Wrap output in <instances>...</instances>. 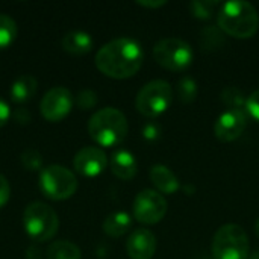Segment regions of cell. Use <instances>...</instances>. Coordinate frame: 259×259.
Masks as SVG:
<instances>
[{"instance_id":"obj_1","label":"cell","mask_w":259,"mask_h":259,"mask_svg":"<svg viewBox=\"0 0 259 259\" xmlns=\"http://www.w3.org/2000/svg\"><path fill=\"white\" fill-rule=\"evenodd\" d=\"M144 52L141 44L129 36L115 38L99 49L96 67L112 79H127L138 73L143 65Z\"/></svg>"},{"instance_id":"obj_2","label":"cell","mask_w":259,"mask_h":259,"mask_svg":"<svg viewBox=\"0 0 259 259\" xmlns=\"http://www.w3.org/2000/svg\"><path fill=\"white\" fill-rule=\"evenodd\" d=\"M219 27L223 33L246 39L252 38L259 29V14L250 2L232 0L223 3L219 11Z\"/></svg>"},{"instance_id":"obj_3","label":"cell","mask_w":259,"mask_h":259,"mask_svg":"<svg viewBox=\"0 0 259 259\" xmlns=\"http://www.w3.org/2000/svg\"><path fill=\"white\" fill-rule=\"evenodd\" d=\"M127 118L117 108L99 109L88 121V134L96 144L103 147L118 146L127 135Z\"/></svg>"},{"instance_id":"obj_4","label":"cell","mask_w":259,"mask_h":259,"mask_svg":"<svg viewBox=\"0 0 259 259\" xmlns=\"http://www.w3.org/2000/svg\"><path fill=\"white\" fill-rule=\"evenodd\" d=\"M23 228L35 243L52 240L59 229L56 212L42 202H32L23 211Z\"/></svg>"},{"instance_id":"obj_5","label":"cell","mask_w":259,"mask_h":259,"mask_svg":"<svg viewBox=\"0 0 259 259\" xmlns=\"http://www.w3.org/2000/svg\"><path fill=\"white\" fill-rule=\"evenodd\" d=\"M173 102V88L167 80L155 79L147 82L137 94L135 108L147 118L164 114Z\"/></svg>"},{"instance_id":"obj_6","label":"cell","mask_w":259,"mask_h":259,"mask_svg":"<svg viewBox=\"0 0 259 259\" xmlns=\"http://www.w3.org/2000/svg\"><path fill=\"white\" fill-rule=\"evenodd\" d=\"M212 255L215 259L249 258V237L240 225H223L214 235Z\"/></svg>"},{"instance_id":"obj_7","label":"cell","mask_w":259,"mask_h":259,"mask_svg":"<svg viewBox=\"0 0 259 259\" xmlns=\"http://www.w3.org/2000/svg\"><path fill=\"white\" fill-rule=\"evenodd\" d=\"M39 188L50 200H67L77 190V179L64 165L52 164L39 173Z\"/></svg>"},{"instance_id":"obj_8","label":"cell","mask_w":259,"mask_h":259,"mask_svg":"<svg viewBox=\"0 0 259 259\" xmlns=\"http://www.w3.org/2000/svg\"><path fill=\"white\" fill-rule=\"evenodd\" d=\"M155 61L170 71L187 70L194 58L191 46L181 38H164L153 47Z\"/></svg>"},{"instance_id":"obj_9","label":"cell","mask_w":259,"mask_h":259,"mask_svg":"<svg viewBox=\"0 0 259 259\" xmlns=\"http://www.w3.org/2000/svg\"><path fill=\"white\" fill-rule=\"evenodd\" d=\"M167 214L165 197L155 190H143L134 200V217L143 225H156Z\"/></svg>"},{"instance_id":"obj_10","label":"cell","mask_w":259,"mask_h":259,"mask_svg":"<svg viewBox=\"0 0 259 259\" xmlns=\"http://www.w3.org/2000/svg\"><path fill=\"white\" fill-rule=\"evenodd\" d=\"M73 106V94L65 87H53L50 88L39 103L41 115L47 121H61L65 118Z\"/></svg>"},{"instance_id":"obj_11","label":"cell","mask_w":259,"mask_h":259,"mask_svg":"<svg viewBox=\"0 0 259 259\" xmlns=\"http://www.w3.org/2000/svg\"><path fill=\"white\" fill-rule=\"evenodd\" d=\"M247 126V115L243 109H228L215 121V137L222 143L238 140Z\"/></svg>"},{"instance_id":"obj_12","label":"cell","mask_w":259,"mask_h":259,"mask_svg":"<svg viewBox=\"0 0 259 259\" xmlns=\"http://www.w3.org/2000/svg\"><path fill=\"white\" fill-rule=\"evenodd\" d=\"M108 165L106 153L96 146L82 147L73 159L74 170L85 178H96L103 173Z\"/></svg>"},{"instance_id":"obj_13","label":"cell","mask_w":259,"mask_h":259,"mask_svg":"<svg viewBox=\"0 0 259 259\" xmlns=\"http://www.w3.org/2000/svg\"><path fill=\"white\" fill-rule=\"evenodd\" d=\"M126 252L131 259H152L156 252V237L149 229L140 228L129 235Z\"/></svg>"},{"instance_id":"obj_14","label":"cell","mask_w":259,"mask_h":259,"mask_svg":"<svg viewBox=\"0 0 259 259\" xmlns=\"http://www.w3.org/2000/svg\"><path fill=\"white\" fill-rule=\"evenodd\" d=\"M109 165H111L112 175L121 181L134 179L138 171V164H137L135 156L129 150H124V149L114 152V155L111 156Z\"/></svg>"},{"instance_id":"obj_15","label":"cell","mask_w":259,"mask_h":259,"mask_svg":"<svg viewBox=\"0 0 259 259\" xmlns=\"http://www.w3.org/2000/svg\"><path fill=\"white\" fill-rule=\"evenodd\" d=\"M153 185L156 187V190L159 193H164V194H173L179 190L181 184H179V179L175 176V173L162 165V164H156L150 168V173H149Z\"/></svg>"},{"instance_id":"obj_16","label":"cell","mask_w":259,"mask_h":259,"mask_svg":"<svg viewBox=\"0 0 259 259\" xmlns=\"http://www.w3.org/2000/svg\"><path fill=\"white\" fill-rule=\"evenodd\" d=\"M61 46L65 52L71 55H85L93 49V38L88 32L71 30L62 36Z\"/></svg>"},{"instance_id":"obj_17","label":"cell","mask_w":259,"mask_h":259,"mask_svg":"<svg viewBox=\"0 0 259 259\" xmlns=\"http://www.w3.org/2000/svg\"><path fill=\"white\" fill-rule=\"evenodd\" d=\"M36 79L32 74H21L14 80V83L9 88L11 100L15 103H24L30 100L36 93Z\"/></svg>"},{"instance_id":"obj_18","label":"cell","mask_w":259,"mask_h":259,"mask_svg":"<svg viewBox=\"0 0 259 259\" xmlns=\"http://www.w3.org/2000/svg\"><path fill=\"white\" fill-rule=\"evenodd\" d=\"M132 226V219L124 211H117L109 214L103 222V232L112 238L123 237Z\"/></svg>"},{"instance_id":"obj_19","label":"cell","mask_w":259,"mask_h":259,"mask_svg":"<svg viewBox=\"0 0 259 259\" xmlns=\"http://www.w3.org/2000/svg\"><path fill=\"white\" fill-rule=\"evenodd\" d=\"M46 256L47 259H82V253L74 243L61 240L49 244Z\"/></svg>"},{"instance_id":"obj_20","label":"cell","mask_w":259,"mask_h":259,"mask_svg":"<svg viewBox=\"0 0 259 259\" xmlns=\"http://www.w3.org/2000/svg\"><path fill=\"white\" fill-rule=\"evenodd\" d=\"M18 27L15 20L8 14H0V50L8 49L17 38Z\"/></svg>"},{"instance_id":"obj_21","label":"cell","mask_w":259,"mask_h":259,"mask_svg":"<svg viewBox=\"0 0 259 259\" xmlns=\"http://www.w3.org/2000/svg\"><path fill=\"white\" fill-rule=\"evenodd\" d=\"M21 164L27 171H38V170H42L44 159L38 149L27 147L21 153Z\"/></svg>"},{"instance_id":"obj_22","label":"cell","mask_w":259,"mask_h":259,"mask_svg":"<svg viewBox=\"0 0 259 259\" xmlns=\"http://www.w3.org/2000/svg\"><path fill=\"white\" fill-rule=\"evenodd\" d=\"M178 96L184 103H191L197 96V83L191 77H184L178 85Z\"/></svg>"},{"instance_id":"obj_23","label":"cell","mask_w":259,"mask_h":259,"mask_svg":"<svg viewBox=\"0 0 259 259\" xmlns=\"http://www.w3.org/2000/svg\"><path fill=\"white\" fill-rule=\"evenodd\" d=\"M217 6V2H211V0H194L191 3V12L194 17L200 18V20H208L212 17L214 9Z\"/></svg>"},{"instance_id":"obj_24","label":"cell","mask_w":259,"mask_h":259,"mask_svg":"<svg viewBox=\"0 0 259 259\" xmlns=\"http://www.w3.org/2000/svg\"><path fill=\"white\" fill-rule=\"evenodd\" d=\"M223 35L215 27H206L202 32V47L205 50H215L223 44Z\"/></svg>"},{"instance_id":"obj_25","label":"cell","mask_w":259,"mask_h":259,"mask_svg":"<svg viewBox=\"0 0 259 259\" xmlns=\"http://www.w3.org/2000/svg\"><path fill=\"white\" fill-rule=\"evenodd\" d=\"M222 99L223 102L229 106V109H241L243 103L246 105L244 96L241 94V91L235 87H229L222 93Z\"/></svg>"},{"instance_id":"obj_26","label":"cell","mask_w":259,"mask_h":259,"mask_svg":"<svg viewBox=\"0 0 259 259\" xmlns=\"http://www.w3.org/2000/svg\"><path fill=\"white\" fill-rule=\"evenodd\" d=\"M76 103L80 109H91L97 103V94L93 90H82L76 97Z\"/></svg>"},{"instance_id":"obj_27","label":"cell","mask_w":259,"mask_h":259,"mask_svg":"<svg viewBox=\"0 0 259 259\" xmlns=\"http://www.w3.org/2000/svg\"><path fill=\"white\" fill-rule=\"evenodd\" d=\"M246 111L247 114L253 118L259 121V90L253 91L247 99H246Z\"/></svg>"},{"instance_id":"obj_28","label":"cell","mask_w":259,"mask_h":259,"mask_svg":"<svg viewBox=\"0 0 259 259\" xmlns=\"http://www.w3.org/2000/svg\"><path fill=\"white\" fill-rule=\"evenodd\" d=\"M11 199V185L8 182V179L0 175V209L9 202Z\"/></svg>"},{"instance_id":"obj_29","label":"cell","mask_w":259,"mask_h":259,"mask_svg":"<svg viewBox=\"0 0 259 259\" xmlns=\"http://www.w3.org/2000/svg\"><path fill=\"white\" fill-rule=\"evenodd\" d=\"M9 117H11V108L3 99H0V127H3L8 123Z\"/></svg>"},{"instance_id":"obj_30","label":"cell","mask_w":259,"mask_h":259,"mask_svg":"<svg viewBox=\"0 0 259 259\" xmlns=\"http://www.w3.org/2000/svg\"><path fill=\"white\" fill-rule=\"evenodd\" d=\"M137 5H140V6H144V8H149V9H158V8H162V6H165L167 5V2L165 0H158V2H147V0H140V2H137Z\"/></svg>"},{"instance_id":"obj_31","label":"cell","mask_w":259,"mask_h":259,"mask_svg":"<svg viewBox=\"0 0 259 259\" xmlns=\"http://www.w3.org/2000/svg\"><path fill=\"white\" fill-rule=\"evenodd\" d=\"M14 118L17 123H27L30 120V114L27 112V109H17L14 114Z\"/></svg>"},{"instance_id":"obj_32","label":"cell","mask_w":259,"mask_h":259,"mask_svg":"<svg viewBox=\"0 0 259 259\" xmlns=\"http://www.w3.org/2000/svg\"><path fill=\"white\" fill-rule=\"evenodd\" d=\"M247 259H259V250L253 252L252 255H249V258H247Z\"/></svg>"},{"instance_id":"obj_33","label":"cell","mask_w":259,"mask_h":259,"mask_svg":"<svg viewBox=\"0 0 259 259\" xmlns=\"http://www.w3.org/2000/svg\"><path fill=\"white\" fill-rule=\"evenodd\" d=\"M255 232H256V235L259 237V219L256 220V223H255Z\"/></svg>"}]
</instances>
